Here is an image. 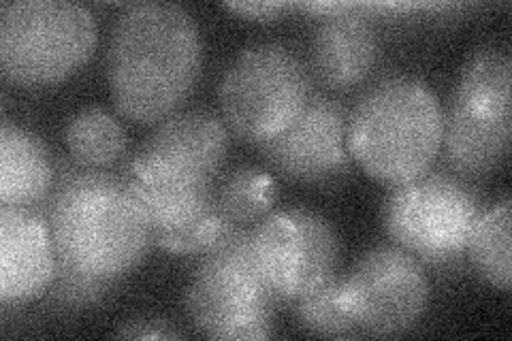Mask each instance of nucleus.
<instances>
[{
	"label": "nucleus",
	"instance_id": "10",
	"mask_svg": "<svg viewBox=\"0 0 512 341\" xmlns=\"http://www.w3.org/2000/svg\"><path fill=\"white\" fill-rule=\"evenodd\" d=\"M344 305L361 335H399L423 318L431 288L421 261L395 243L367 250L342 275Z\"/></svg>",
	"mask_w": 512,
	"mask_h": 341
},
{
	"label": "nucleus",
	"instance_id": "6",
	"mask_svg": "<svg viewBox=\"0 0 512 341\" xmlns=\"http://www.w3.org/2000/svg\"><path fill=\"white\" fill-rule=\"evenodd\" d=\"M485 209L474 182L451 169H434L391 186L382 205L389 239L416 261L436 269L457 267L474 224Z\"/></svg>",
	"mask_w": 512,
	"mask_h": 341
},
{
	"label": "nucleus",
	"instance_id": "19",
	"mask_svg": "<svg viewBox=\"0 0 512 341\" xmlns=\"http://www.w3.org/2000/svg\"><path fill=\"white\" fill-rule=\"evenodd\" d=\"M124 177L135 190L143 211H146L152 226V237L182 229V226L199 218L203 211L216 201V184L205 186V188L178 190V188H154L148 184L135 182L128 175Z\"/></svg>",
	"mask_w": 512,
	"mask_h": 341
},
{
	"label": "nucleus",
	"instance_id": "16",
	"mask_svg": "<svg viewBox=\"0 0 512 341\" xmlns=\"http://www.w3.org/2000/svg\"><path fill=\"white\" fill-rule=\"evenodd\" d=\"M510 199L493 203L480 211V216L470 233L466 256L474 271L493 288L510 290L512 261H510Z\"/></svg>",
	"mask_w": 512,
	"mask_h": 341
},
{
	"label": "nucleus",
	"instance_id": "17",
	"mask_svg": "<svg viewBox=\"0 0 512 341\" xmlns=\"http://www.w3.org/2000/svg\"><path fill=\"white\" fill-rule=\"evenodd\" d=\"M64 143L75 165L109 169L124 156L128 137L116 116L101 107H86L64 126Z\"/></svg>",
	"mask_w": 512,
	"mask_h": 341
},
{
	"label": "nucleus",
	"instance_id": "8",
	"mask_svg": "<svg viewBox=\"0 0 512 341\" xmlns=\"http://www.w3.org/2000/svg\"><path fill=\"white\" fill-rule=\"evenodd\" d=\"M310 96L308 64L293 47L276 41L244 47L224 69L218 86L224 124L252 145L288 131Z\"/></svg>",
	"mask_w": 512,
	"mask_h": 341
},
{
	"label": "nucleus",
	"instance_id": "15",
	"mask_svg": "<svg viewBox=\"0 0 512 341\" xmlns=\"http://www.w3.org/2000/svg\"><path fill=\"white\" fill-rule=\"evenodd\" d=\"M54 190V167L43 141L9 120L0 126V203L37 207Z\"/></svg>",
	"mask_w": 512,
	"mask_h": 341
},
{
	"label": "nucleus",
	"instance_id": "21",
	"mask_svg": "<svg viewBox=\"0 0 512 341\" xmlns=\"http://www.w3.org/2000/svg\"><path fill=\"white\" fill-rule=\"evenodd\" d=\"M231 229H235V226L222 214L216 199L199 218L188 222L182 229L154 235L152 243H156L160 250L175 256H201L205 252H210L216 243L227 237Z\"/></svg>",
	"mask_w": 512,
	"mask_h": 341
},
{
	"label": "nucleus",
	"instance_id": "4",
	"mask_svg": "<svg viewBox=\"0 0 512 341\" xmlns=\"http://www.w3.org/2000/svg\"><path fill=\"white\" fill-rule=\"evenodd\" d=\"M512 58L506 47L483 45L463 62L444 113L446 167L468 180L498 171L510 154Z\"/></svg>",
	"mask_w": 512,
	"mask_h": 341
},
{
	"label": "nucleus",
	"instance_id": "7",
	"mask_svg": "<svg viewBox=\"0 0 512 341\" xmlns=\"http://www.w3.org/2000/svg\"><path fill=\"white\" fill-rule=\"evenodd\" d=\"M99 28L69 0H13L0 9V67L22 88L56 86L86 67Z\"/></svg>",
	"mask_w": 512,
	"mask_h": 341
},
{
	"label": "nucleus",
	"instance_id": "18",
	"mask_svg": "<svg viewBox=\"0 0 512 341\" xmlns=\"http://www.w3.org/2000/svg\"><path fill=\"white\" fill-rule=\"evenodd\" d=\"M276 197L274 175L252 165L237 167L216 182L218 205L233 226H254L261 222L274 207Z\"/></svg>",
	"mask_w": 512,
	"mask_h": 341
},
{
	"label": "nucleus",
	"instance_id": "1",
	"mask_svg": "<svg viewBox=\"0 0 512 341\" xmlns=\"http://www.w3.org/2000/svg\"><path fill=\"white\" fill-rule=\"evenodd\" d=\"M105 64L111 101L122 116L158 124L180 109L197 84L199 26L180 5H126L111 26Z\"/></svg>",
	"mask_w": 512,
	"mask_h": 341
},
{
	"label": "nucleus",
	"instance_id": "22",
	"mask_svg": "<svg viewBox=\"0 0 512 341\" xmlns=\"http://www.w3.org/2000/svg\"><path fill=\"white\" fill-rule=\"evenodd\" d=\"M116 288L118 284L90 278V275L75 271L58 261L54 280L50 288H47L45 297L54 307H58V310L77 312L103 303Z\"/></svg>",
	"mask_w": 512,
	"mask_h": 341
},
{
	"label": "nucleus",
	"instance_id": "9",
	"mask_svg": "<svg viewBox=\"0 0 512 341\" xmlns=\"http://www.w3.org/2000/svg\"><path fill=\"white\" fill-rule=\"evenodd\" d=\"M252 252L282 303H295L338 275V233L327 218L306 207L269 211L252 226Z\"/></svg>",
	"mask_w": 512,
	"mask_h": 341
},
{
	"label": "nucleus",
	"instance_id": "14",
	"mask_svg": "<svg viewBox=\"0 0 512 341\" xmlns=\"http://www.w3.org/2000/svg\"><path fill=\"white\" fill-rule=\"evenodd\" d=\"M380 58L376 18L361 3H342L338 11L318 18L310 62L320 84L346 92L361 86Z\"/></svg>",
	"mask_w": 512,
	"mask_h": 341
},
{
	"label": "nucleus",
	"instance_id": "5",
	"mask_svg": "<svg viewBox=\"0 0 512 341\" xmlns=\"http://www.w3.org/2000/svg\"><path fill=\"white\" fill-rule=\"evenodd\" d=\"M282 301L271 292L254 261L252 226H235L201 254L186 288V314L210 339L252 341L274 333Z\"/></svg>",
	"mask_w": 512,
	"mask_h": 341
},
{
	"label": "nucleus",
	"instance_id": "11",
	"mask_svg": "<svg viewBox=\"0 0 512 341\" xmlns=\"http://www.w3.org/2000/svg\"><path fill=\"white\" fill-rule=\"evenodd\" d=\"M229 152V126L205 107L178 109L160 120L124 175L154 188L214 186Z\"/></svg>",
	"mask_w": 512,
	"mask_h": 341
},
{
	"label": "nucleus",
	"instance_id": "2",
	"mask_svg": "<svg viewBox=\"0 0 512 341\" xmlns=\"http://www.w3.org/2000/svg\"><path fill=\"white\" fill-rule=\"evenodd\" d=\"M60 171L45 207L58 261L120 286L152 246L141 201L124 173L79 165Z\"/></svg>",
	"mask_w": 512,
	"mask_h": 341
},
{
	"label": "nucleus",
	"instance_id": "12",
	"mask_svg": "<svg viewBox=\"0 0 512 341\" xmlns=\"http://www.w3.org/2000/svg\"><path fill=\"white\" fill-rule=\"evenodd\" d=\"M348 111L327 94H312L293 126L259 150L271 171L284 180L303 184H331L352 167L346 139Z\"/></svg>",
	"mask_w": 512,
	"mask_h": 341
},
{
	"label": "nucleus",
	"instance_id": "13",
	"mask_svg": "<svg viewBox=\"0 0 512 341\" xmlns=\"http://www.w3.org/2000/svg\"><path fill=\"white\" fill-rule=\"evenodd\" d=\"M58 254L45 211L0 205V303L18 307L45 297Z\"/></svg>",
	"mask_w": 512,
	"mask_h": 341
},
{
	"label": "nucleus",
	"instance_id": "24",
	"mask_svg": "<svg viewBox=\"0 0 512 341\" xmlns=\"http://www.w3.org/2000/svg\"><path fill=\"white\" fill-rule=\"evenodd\" d=\"M227 11L239 15V18L256 20V22H271L278 20L282 13L295 9L293 3H224L222 5Z\"/></svg>",
	"mask_w": 512,
	"mask_h": 341
},
{
	"label": "nucleus",
	"instance_id": "20",
	"mask_svg": "<svg viewBox=\"0 0 512 341\" xmlns=\"http://www.w3.org/2000/svg\"><path fill=\"white\" fill-rule=\"evenodd\" d=\"M295 316L306 331L323 335V337H357L361 331L357 329L355 320L350 318L344 295H342V275L333 278L320 286L310 295L297 299Z\"/></svg>",
	"mask_w": 512,
	"mask_h": 341
},
{
	"label": "nucleus",
	"instance_id": "23",
	"mask_svg": "<svg viewBox=\"0 0 512 341\" xmlns=\"http://www.w3.org/2000/svg\"><path fill=\"white\" fill-rule=\"evenodd\" d=\"M114 335L124 339H180L182 337V333L175 329L171 322L150 318V316L122 322Z\"/></svg>",
	"mask_w": 512,
	"mask_h": 341
},
{
	"label": "nucleus",
	"instance_id": "3",
	"mask_svg": "<svg viewBox=\"0 0 512 341\" xmlns=\"http://www.w3.org/2000/svg\"><path fill=\"white\" fill-rule=\"evenodd\" d=\"M444 111L425 79L391 75L367 88L348 111L352 162L372 180L397 186L434 167L442 152Z\"/></svg>",
	"mask_w": 512,
	"mask_h": 341
}]
</instances>
